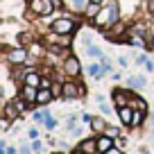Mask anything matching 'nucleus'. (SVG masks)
<instances>
[{
	"label": "nucleus",
	"mask_w": 154,
	"mask_h": 154,
	"mask_svg": "<svg viewBox=\"0 0 154 154\" xmlns=\"http://www.w3.org/2000/svg\"><path fill=\"white\" fill-rule=\"evenodd\" d=\"M86 14L95 18V16L100 14V5H97V2H88V7H86Z\"/></svg>",
	"instance_id": "f3484780"
},
{
	"label": "nucleus",
	"mask_w": 154,
	"mask_h": 154,
	"mask_svg": "<svg viewBox=\"0 0 154 154\" xmlns=\"http://www.w3.org/2000/svg\"><path fill=\"white\" fill-rule=\"evenodd\" d=\"M72 5H75V9H82V7H84V0H72Z\"/></svg>",
	"instance_id": "cd10ccee"
},
{
	"label": "nucleus",
	"mask_w": 154,
	"mask_h": 154,
	"mask_svg": "<svg viewBox=\"0 0 154 154\" xmlns=\"http://www.w3.org/2000/svg\"><path fill=\"white\" fill-rule=\"evenodd\" d=\"M86 54L88 57H102V50L97 45H86Z\"/></svg>",
	"instance_id": "a211bd4d"
},
{
	"label": "nucleus",
	"mask_w": 154,
	"mask_h": 154,
	"mask_svg": "<svg viewBox=\"0 0 154 154\" xmlns=\"http://www.w3.org/2000/svg\"><path fill=\"white\" fill-rule=\"evenodd\" d=\"M122 32H125V25H120V23H113V29H111V32H106V36L116 38V36H120Z\"/></svg>",
	"instance_id": "dca6fc26"
},
{
	"label": "nucleus",
	"mask_w": 154,
	"mask_h": 154,
	"mask_svg": "<svg viewBox=\"0 0 154 154\" xmlns=\"http://www.w3.org/2000/svg\"><path fill=\"white\" fill-rule=\"evenodd\" d=\"M32 152H41V143H38V140L32 143Z\"/></svg>",
	"instance_id": "bb28decb"
},
{
	"label": "nucleus",
	"mask_w": 154,
	"mask_h": 154,
	"mask_svg": "<svg viewBox=\"0 0 154 154\" xmlns=\"http://www.w3.org/2000/svg\"><path fill=\"white\" fill-rule=\"evenodd\" d=\"M45 127H48V129L57 127V120H54V118H45Z\"/></svg>",
	"instance_id": "5701e85b"
},
{
	"label": "nucleus",
	"mask_w": 154,
	"mask_h": 154,
	"mask_svg": "<svg viewBox=\"0 0 154 154\" xmlns=\"http://www.w3.org/2000/svg\"><path fill=\"white\" fill-rule=\"evenodd\" d=\"M118 116H120V122L122 125H134V116H136V111L131 109V106H118Z\"/></svg>",
	"instance_id": "39448f33"
},
{
	"label": "nucleus",
	"mask_w": 154,
	"mask_h": 154,
	"mask_svg": "<svg viewBox=\"0 0 154 154\" xmlns=\"http://www.w3.org/2000/svg\"><path fill=\"white\" fill-rule=\"evenodd\" d=\"M113 97H116V102H118V106H125V91H116Z\"/></svg>",
	"instance_id": "6ab92c4d"
},
{
	"label": "nucleus",
	"mask_w": 154,
	"mask_h": 154,
	"mask_svg": "<svg viewBox=\"0 0 154 154\" xmlns=\"http://www.w3.org/2000/svg\"><path fill=\"white\" fill-rule=\"evenodd\" d=\"M41 82H43V79H41V75H38V72H27V75H25V84H29V86H41Z\"/></svg>",
	"instance_id": "9d476101"
},
{
	"label": "nucleus",
	"mask_w": 154,
	"mask_h": 154,
	"mask_svg": "<svg viewBox=\"0 0 154 154\" xmlns=\"http://www.w3.org/2000/svg\"><path fill=\"white\" fill-rule=\"evenodd\" d=\"M5 154H16V147H7V152Z\"/></svg>",
	"instance_id": "f704fd0d"
},
{
	"label": "nucleus",
	"mask_w": 154,
	"mask_h": 154,
	"mask_svg": "<svg viewBox=\"0 0 154 154\" xmlns=\"http://www.w3.org/2000/svg\"><path fill=\"white\" fill-rule=\"evenodd\" d=\"M145 84H147V79H145L143 75H136V77H131V79H127V86H131V88H143Z\"/></svg>",
	"instance_id": "9b49d317"
},
{
	"label": "nucleus",
	"mask_w": 154,
	"mask_h": 154,
	"mask_svg": "<svg viewBox=\"0 0 154 154\" xmlns=\"http://www.w3.org/2000/svg\"><path fill=\"white\" fill-rule=\"evenodd\" d=\"M134 34H138V36H145V27H143V25H136V27H134Z\"/></svg>",
	"instance_id": "b1692460"
},
{
	"label": "nucleus",
	"mask_w": 154,
	"mask_h": 154,
	"mask_svg": "<svg viewBox=\"0 0 154 154\" xmlns=\"http://www.w3.org/2000/svg\"><path fill=\"white\" fill-rule=\"evenodd\" d=\"M106 134H109L111 138H118V134H120V131L116 129V127H109V129H106Z\"/></svg>",
	"instance_id": "4be33fe9"
},
{
	"label": "nucleus",
	"mask_w": 154,
	"mask_h": 154,
	"mask_svg": "<svg viewBox=\"0 0 154 154\" xmlns=\"http://www.w3.org/2000/svg\"><path fill=\"white\" fill-rule=\"evenodd\" d=\"M72 29H75V23L68 20V18H59V20H54V23H52V32L54 34H63V36H68Z\"/></svg>",
	"instance_id": "20e7f679"
},
{
	"label": "nucleus",
	"mask_w": 154,
	"mask_h": 154,
	"mask_svg": "<svg viewBox=\"0 0 154 154\" xmlns=\"http://www.w3.org/2000/svg\"><path fill=\"white\" fill-rule=\"evenodd\" d=\"M143 122V113L140 111H136V116H134V125H140Z\"/></svg>",
	"instance_id": "393cba45"
},
{
	"label": "nucleus",
	"mask_w": 154,
	"mask_h": 154,
	"mask_svg": "<svg viewBox=\"0 0 154 154\" xmlns=\"http://www.w3.org/2000/svg\"><path fill=\"white\" fill-rule=\"evenodd\" d=\"M79 70H82V68H79V61H77L75 57H68L66 59V72L68 75H79Z\"/></svg>",
	"instance_id": "0eeeda50"
},
{
	"label": "nucleus",
	"mask_w": 154,
	"mask_h": 154,
	"mask_svg": "<svg viewBox=\"0 0 154 154\" xmlns=\"http://www.w3.org/2000/svg\"><path fill=\"white\" fill-rule=\"evenodd\" d=\"M118 61H120V66H122V68H127V57H120Z\"/></svg>",
	"instance_id": "473e14b6"
},
{
	"label": "nucleus",
	"mask_w": 154,
	"mask_h": 154,
	"mask_svg": "<svg viewBox=\"0 0 154 154\" xmlns=\"http://www.w3.org/2000/svg\"><path fill=\"white\" fill-rule=\"evenodd\" d=\"M111 140H113V138H111L109 134L102 136V138L97 140V149H100V152H106V149H111Z\"/></svg>",
	"instance_id": "4468645a"
},
{
	"label": "nucleus",
	"mask_w": 154,
	"mask_h": 154,
	"mask_svg": "<svg viewBox=\"0 0 154 154\" xmlns=\"http://www.w3.org/2000/svg\"><path fill=\"white\" fill-rule=\"evenodd\" d=\"M52 88H41V91H38V95H36V102L38 104H48L50 100H52Z\"/></svg>",
	"instance_id": "1a4fd4ad"
},
{
	"label": "nucleus",
	"mask_w": 154,
	"mask_h": 154,
	"mask_svg": "<svg viewBox=\"0 0 154 154\" xmlns=\"http://www.w3.org/2000/svg\"><path fill=\"white\" fill-rule=\"evenodd\" d=\"M79 149H84L86 154H93L97 149V143L93 138H86V140H82V145H79Z\"/></svg>",
	"instance_id": "f8f14e48"
},
{
	"label": "nucleus",
	"mask_w": 154,
	"mask_h": 154,
	"mask_svg": "<svg viewBox=\"0 0 154 154\" xmlns=\"http://www.w3.org/2000/svg\"><path fill=\"white\" fill-rule=\"evenodd\" d=\"M91 2H97V5H100V2H102V0H91Z\"/></svg>",
	"instance_id": "4c0bfd02"
},
{
	"label": "nucleus",
	"mask_w": 154,
	"mask_h": 154,
	"mask_svg": "<svg viewBox=\"0 0 154 154\" xmlns=\"http://www.w3.org/2000/svg\"><path fill=\"white\" fill-rule=\"evenodd\" d=\"M91 127L100 134V131H106V122H104V118H93L91 120Z\"/></svg>",
	"instance_id": "2eb2a0df"
},
{
	"label": "nucleus",
	"mask_w": 154,
	"mask_h": 154,
	"mask_svg": "<svg viewBox=\"0 0 154 154\" xmlns=\"http://www.w3.org/2000/svg\"><path fill=\"white\" fill-rule=\"evenodd\" d=\"M14 102H16V106H18V109H20V111H23V109H25V102H23V100H14Z\"/></svg>",
	"instance_id": "7c9ffc66"
},
{
	"label": "nucleus",
	"mask_w": 154,
	"mask_h": 154,
	"mask_svg": "<svg viewBox=\"0 0 154 154\" xmlns=\"http://www.w3.org/2000/svg\"><path fill=\"white\" fill-rule=\"evenodd\" d=\"M52 0H29V9L36 16H48L52 11Z\"/></svg>",
	"instance_id": "f03ea898"
},
{
	"label": "nucleus",
	"mask_w": 154,
	"mask_h": 154,
	"mask_svg": "<svg viewBox=\"0 0 154 154\" xmlns=\"http://www.w3.org/2000/svg\"><path fill=\"white\" fill-rule=\"evenodd\" d=\"M136 63H147V57H145V54H140V57H138V61H136Z\"/></svg>",
	"instance_id": "2f4dec72"
},
{
	"label": "nucleus",
	"mask_w": 154,
	"mask_h": 154,
	"mask_svg": "<svg viewBox=\"0 0 154 154\" xmlns=\"http://www.w3.org/2000/svg\"><path fill=\"white\" fill-rule=\"evenodd\" d=\"M152 9H154V0H152Z\"/></svg>",
	"instance_id": "ea45409f"
},
{
	"label": "nucleus",
	"mask_w": 154,
	"mask_h": 154,
	"mask_svg": "<svg viewBox=\"0 0 154 154\" xmlns=\"http://www.w3.org/2000/svg\"><path fill=\"white\" fill-rule=\"evenodd\" d=\"M52 5H54V7H61L63 2H61V0H52Z\"/></svg>",
	"instance_id": "c9c22d12"
},
{
	"label": "nucleus",
	"mask_w": 154,
	"mask_h": 154,
	"mask_svg": "<svg viewBox=\"0 0 154 154\" xmlns=\"http://www.w3.org/2000/svg\"><path fill=\"white\" fill-rule=\"evenodd\" d=\"M118 23V7L116 2H111L109 7H102L100 14L95 16V25H113Z\"/></svg>",
	"instance_id": "f257e3e1"
},
{
	"label": "nucleus",
	"mask_w": 154,
	"mask_h": 154,
	"mask_svg": "<svg viewBox=\"0 0 154 154\" xmlns=\"http://www.w3.org/2000/svg\"><path fill=\"white\" fill-rule=\"evenodd\" d=\"M88 72H91V75H95L97 79H100V66H95V63H93V66H88Z\"/></svg>",
	"instance_id": "412c9836"
},
{
	"label": "nucleus",
	"mask_w": 154,
	"mask_h": 154,
	"mask_svg": "<svg viewBox=\"0 0 154 154\" xmlns=\"http://www.w3.org/2000/svg\"><path fill=\"white\" fill-rule=\"evenodd\" d=\"M152 125H154V113H152Z\"/></svg>",
	"instance_id": "58836bf2"
},
{
	"label": "nucleus",
	"mask_w": 154,
	"mask_h": 154,
	"mask_svg": "<svg viewBox=\"0 0 154 154\" xmlns=\"http://www.w3.org/2000/svg\"><path fill=\"white\" fill-rule=\"evenodd\" d=\"M27 136H29L32 140H36V138H38V129H29V131H27Z\"/></svg>",
	"instance_id": "a878e982"
},
{
	"label": "nucleus",
	"mask_w": 154,
	"mask_h": 154,
	"mask_svg": "<svg viewBox=\"0 0 154 154\" xmlns=\"http://www.w3.org/2000/svg\"><path fill=\"white\" fill-rule=\"evenodd\" d=\"M18 111H20V109H18V106H16V102H9V104L5 106V118H9V120H14Z\"/></svg>",
	"instance_id": "ddd939ff"
},
{
	"label": "nucleus",
	"mask_w": 154,
	"mask_h": 154,
	"mask_svg": "<svg viewBox=\"0 0 154 154\" xmlns=\"http://www.w3.org/2000/svg\"><path fill=\"white\" fill-rule=\"evenodd\" d=\"M36 95H38L36 86H29V84H25V88H23V97H25V102H36Z\"/></svg>",
	"instance_id": "6e6552de"
},
{
	"label": "nucleus",
	"mask_w": 154,
	"mask_h": 154,
	"mask_svg": "<svg viewBox=\"0 0 154 154\" xmlns=\"http://www.w3.org/2000/svg\"><path fill=\"white\" fill-rule=\"evenodd\" d=\"M102 154H122L120 149H116V147H111V149H106V152H102Z\"/></svg>",
	"instance_id": "c756f323"
},
{
	"label": "nucleus",
	"mask_w": 154,
	"mask_h": 154,
	"mask_svg": "<svg viewBox=\"0 0 154 154\" xmlns=\"http://www.w3.org/2000/svg\"><path fill=\"white\" fill-rule=\"evenodd\" d=\"M9 61L11 63H27V52L25 50H14V52H9Z\"/></svg>",
	"instance_id": "423d86ee"
},
{
	"label": "nucleus",
	"mask_w": 154,
	"mask_h": 154,
	"mask_svg": "<svg viewBox=\"0 0 154 154\" xmlns=\"http://www.w3.org/2000/svg\"><path fill=\"white\" fill-rule=\"evenodd\" d=\"M77 122V116H68V127H72Z\"/></svg>",
	"instance_id": "c85d7f7f"
},
{
	"label": "nucleus",
	"mask_w": 154,
	"mask_h": 154,
	"mask_svg": "<svg viewBox=\"0 0 154 154\" xmlns=\"http://www.w3.org/2000/svg\"><path fill=\"white\" fill-rule=\"evenodd\" d=\"M82 95H84V88L77 86L75 82H66L63 84V93H61L63 100H75V97H82Z\"/></svg>",
	"instance_id": "7ed1b4c3"
},
{
	"label": "nucleus",
	"mask_w": 154,
	"mask_h": 154,
	"mask_svg": "<svg viewBox=\"0 0 154 154\" xmlns=\"http://www.w3.org/2000/svg\"><path fill=\"white\" fill-rule=\"evenodd\" d=\"M45 118H48V111H36V113H34V120H36V122L45 120Z\"/></svg>",
	"instance_id": "aec40b11"
},
{
	"label": "nucleus",
	"mask_w": 154,
	"mask_h": 154,
	"mask_svg": "<svg viewBox=\"0 0 154 154\" xmlns=\"http://www.w3.org/2000/svg\"><path fill=\"white\" fill-rule=\"evenodd\" d=\"M145 66H147V70H154V61H149V59H147V63H145Z\"/></svg>",
	"instance_id": "72a5a7b5"
},
{
	"label": "nucleus",
	"mask_w": 154,
	"mask_h": 154,
	"mask_svg": "<svg viewBox=\"0 0 154 154\" xmlns=\"http://www.w3.org/2000/svg\"><path fill=\"white\" fill-rule=\"evenodd\" d=\"M72 154H86V152H84V149H77V152H72Z\"/></svg>",
	"instance_id": "e433bc0d"
},
{
	"label": "nucleus",
	"mask_w": 154,
	"mask_h": 154,
	"mask_svg": "<svg viewBox=\"0 0 154 154\" xmlns=\"http://www.w3.org/2000/svg\"><path fill=\"white\" fill-rule=\"evenodd\" d=\"M152 43H154V41H152Z\"/></svg>",
	"instance_id": "79ce46f5"
},
{
	"label": "nucleus",
	"mask_w": 154,
	"mask_h": 154,
	"mask_svg": "<svg viewBox=\"0 0 154 154\" xmlns=\"http://www.w3.org/2000/svg\"><path fill=\"white\" fill-rule=\"evenodd\" d=\"M152 23H154V16H152Z\"/></svg>",
	"instance_id": "a19ab883"
}]
</instances>
